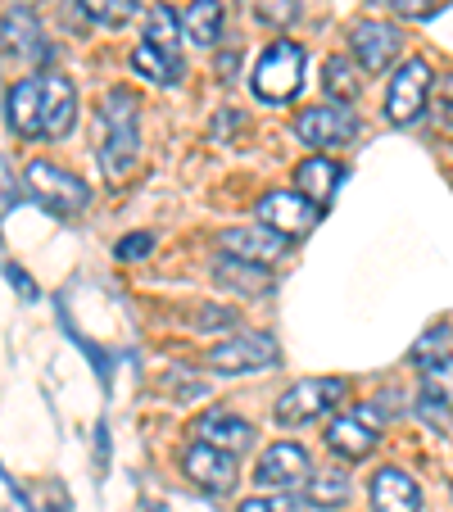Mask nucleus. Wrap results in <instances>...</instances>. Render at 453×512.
Instances as JSON below:
<instances>
[{"mask_svg":"<svg viewBox=\"0 0 453 512\" xmlns=\"http://www.w3.org/2000/svg\"><path fill=\"white\" fill-rule=\"evenodd\" d=\"M5 114L10 127L28 141H50V136H64L78 118V91L64 73H32L19 78L5 96Z\"/></svg>","mask_w":453,"mask_h":512,"instance_id":"1","label":"nucleus"},{"mask_svg":"<svg viewBox=\"0 0 453 512\" xmlns=\"http://www.w3.org/2000/svg\"><path fill=\"white\" fill-rule=\"evenodd\" d=\"M100 123H105L100 164H105V173L118 182V177H127V168L136 164V145H141V141H136V96H127L123 87L109 91Z\"/></svg>","mask_w":453,"mask_h":512,"instance_id":"2","label":"nucleus"},{"mask_svg":"<svg viewBox=\"0 0 453 512\" xmlns=\"http://www.w3.org/2000/svg\"><path fill=\"white\" fill-rule=\"evenodd\" d=\"M23 186H28L32 200H37L46 213H55V218H78V213L91 204V186L82 182L78 173L55 168V164H46V159L28 164V173H23Z\"/></svg>","mask_w":453,"mask_h":512,"instance_id":"3","label":"nucleus"},{"mask_svg":"<svg viewBox=\"0 0 453 512\" xmlns=\"http://www.w3.org/2000/svg\"><path fill=\"white\" fill-rule=\"evenodd\" d=\"M304 87V46L295 41H272L254 64V96L268 105H286Z\"/></svg>","mask_w":453,"mask_h":512,"instance_id":"4","label":"nucleus"},{"mask_svg":"<svg viewBox=\"0 0 453 512\" xmlns=\"http://www.w3.org/2000/svg\"><path fill=\"white\" fill-rule=\"evenodd\" d=\"M345 381L340 377H309V381H295L286 395L277 399V422L281 426H309L318 417H327L331 408L345 404Z\"/></svg>","mask_w":453,"mask_h":512,"instance_id":"5","label":"nucleus"},{"mask_svg":"<svg viewBox=\"0 0 453 512\" xmlns=\"http://www.w3.org/2000/svg\"><path fill=\"white\" fill-rule=\"evenodd\" d=\"M272 363H277V340L268 331H241V336L209 349V368L222 377H250V372H263Z\"/></svg>","mask_w":453,"mask_h":512,"instance_id":"6","label":"nucleus"},{"mask_svg":"<svg viewBox=\"0 0 453 512\" xmlns=\"http://www.w3.org/2000/svg\"><path fill=\"white\" fill-rule=\"evenodd\" d=\"M426 105H431V64L426 59H404L386 91V118L395 127H404L413 118H422Z\"/></svg>","mask_w":453,"mask_h":512,"instance_id":"7","label":"nucleus"},{"mask_svg":"<svg viewBox=\"0 0 453 512\" xmlns=\"http://www.w3.org/2000/svg\"><path fill=\"white\" fill-rule=\"evenodd\" d=\"M259 223L272 227L277 236H286V241H295V236H304L313 223H318V204L309 200V195H299V191H268L259 200Z\"/></svg>","mask_w":453,"mask_h":512,"instance_id":"8","label":"nucleus"},{"mask_svg":"<svg viewBox=\"0 0 453 512\" xmlns=\"http://www.w3.org/2000/svg\"><path fill=\"white\" fill-rule=\"evenodd\" d=\"M349 50L358 55V64H363L367 73H386V68L399 59V50H404V32H399L395 23L363 19V23H354V32H349Z\"/></svg>","mask_w":453,"mask_h":512,"instance_id":"9","label":"nucleus"},{"mask_svg":"<svg viewBox=\"0 0 453 512\" xmlns=\"http://www.w3.org/2000/svg\"><path fill=\"white\" fill-rule=\"evenodd\" d=\"M295 132H299V141L313 145V150H331V145L354 141L358 118L349 114L345 105H313L295 118Z\"/></svg>","mask_w":453,"mask_h":512,"instance_id":"10","label":"nucleus"},{"mask_svg":"<svg viewBox=\"0 0 453 512\" xmlns=\"http://www.w3.org/2000/svg\"><path fill=\"white\" fill-rule=\"evenodd\" d=\"M218 241H222V250H227V259L254 263V268H268V263H277L281 254L290 250L286 236H277L272 227H263V223H250V227H227V232H222Z\"/></svg>","mask_w":453,"mask_h":512,"instance_id":"11","label":"nucleus"},{"mask_svg":"<svg viewBox=\"0 0 453 512\" xmlns=\"http://www.w3.org/2000/svg\"><path fill=\"white\" fill-rule=\"evenodd\" d=\"M313 463H309V449L304 445H290V440H281V445H272L268 454L259 458V467H254V481L263 485V490H290V485L309 481Z\"/></svg>","mask_w":453,"mask_h":512,"instance_id":"12","label":"nucleus"},{"mask_svg":"<svg viewBox=\"0 0 453 512\" xmlns=\"http://www.w3.org/2000/svg\"><path fill=\"white\" fill-rule=\"evenodd\" d=\"M182 472L191 476V485H200L204 494H227L236 485V458L204 445V440H195L182 454Z\"/></svg>","mask_w":453,"mask_h":512,"instance_id":"13","label":"nucleus"},{"mask_svg":"<svg viewBox=\"0 0 453 512\" xmlns=\"http://www.w3.org/2000/svg\"><path fill=\"white\" fill-rule=\"evenodd\" d=\"M200 440L236 458V454H245V449L254 445V426L245 422V417L227 413V408H209V413L200 417Z\"/></svg>","mask_w":453,"mask_h":512,"instance_id":"14","label":"nucleus"},{"mask_svg":"<svg viewBox=\"0 0 453 512\" xmlns=\"http://www.w3.org/2000/svg\"><path fill=\"white\" fill-rule=\"evenodd\" d=\"M372 503L376 512H422V490L408 472L399 467H381L372 476Z\"/></svg>","mask_w":453,"mask_h":512,"instance_id":"15","label":"nucleus"},{"mask_svg":"<svg viewBox=\"0 0 453 512\" xmlns=\"http://www.w3.org/2000/svg\"><path fill=\"white\" fill-rule=\"evenodd\" d=\"M327 449L331 454H340L345 463H358V458H367L376 449V431L363 422L358 413H345V417H331L327 426Z\"/></svg>","mask_w":453,"mask_h":512,"instance_id":"16","label":"nucleus"},{"mask_svg":"<svg viewBox=\"0 0 453 512\" xmlns=\"http://www.w3.org/2000/svg\"><path fill=\"white\" fill-rule=\"evenodd\" d=\"M0 46L10 50V55L19 59H46V37H41L37 28V14L32 10H10L5 14V23H0Z\"/></svg>","mask_w":453,"mask_h":512,"instance_id":"17","label":"nucleus"},{"mask_svg":"<svg viewBox=\"0 0 453 512\" xmlns=\"http://www.w3.org/2000/svg\"><path fill=\"white\" fill-rule=\"evenodd\" d=\"M295 182H299V195H309V200L322 209V204H331V195H336V186L345 182V173H340L336 159L313 155V159H304V164H299Z\"/></svg>","mask_w":453,"mask_h":512,"instance_id":"18","label":"nucleus"},{"mask_svg":"<svg viewBox=\"0 0 453 512\" xmlns=\"http://www.w3.org/2000/svg\"><path fill=\"white\" fill-rule=\"evenodd\" d=\"M127 64H132V73L159 82V87H177V82H182V55H168V50L150 46V41H141Z\"/></svg>","mask_w":453,"mask_h":512,"instance_id":"19","label":"nucleus"},{"mask_svg":"<svg viewBox=\"0 0 453 512\" xmlns=\"http://www.w3.org/2000/svg\"><path fill=\"white\" fill-rule=\"evenodd\" d=\"M182 32L191 46H218L222 37V0H191L182 14Z\"/></svg>","mask_w":453,"mask_h":512,"instance_id":"20","label":"nucleus"},{"mask_svg":"<svg viewBox=\"0 0 453 512\" xmlns=\"http://www.w3.org/2000/svg\"><path fill=\"white\" fill-rule=\"evenodd\" d=\"M322 91H327L331 100H354L358 96V78H354V64H349L345 55H331L327 64H322Z\"/></svg>","mask_w":453,"mask_h":512,"instance_id":"21","label":"nucleus"},{"mask_svg":"<svg viewBox=\"0 0 453 512\" xmlns=\"http://www.w3.org/2000/svg\"><path fill=\"white\" fill-rule=\"evenodd\" d=\"M422 395H426V404L453 408V354L422 368Z\"/></svg>","mask_w":453,"mask_h":512,"instance_id":"22","label":"nucleus"},{"mask_svg":"<svg viewBox=\"0 0 453 512\" xmlns=\"http://www.w3.org/2000/svg\"><path fill=\"white\" fill-rule=\"evenodd\" d=\"M177 28H182V19H177L168 5H155L150 19H145V41L159 46V50H168V55H177Z\"/></svg>","mask_w":453,"mask_h":512,"instance_id":"23","label":"nucleus"},{"mask_svg":"<svg viewBox=\"0 0 453 512\" xmlns=\"http://www.w3.org/2000/svg\"><path fill=\"white\" fill-rule=\"evenodd\" d=\"M345 499H349V476L345 472L309 476V503L313 508H340Z\"/></svg>","mask_w":453,"mask_h":512,"instance_id":"24","label":"nucleus"},{"mask_svg":"<svg viewBox=\"0 0 453 512\" xmlns=\"http://www.w3.org/2000/svg\"><path fill=\"white\" fill-rule=\"evenodd\" d=\"M218 281L222 286H245V290H254V295L268 290V272L254 268V263H241V259H222L218 263Z\"/></svg>","mask_w":453,"mask_h":512,"instance_id":"25","label":"nucleus"},{"mask_svg":"<svg viewBox=\"0 0 453 512\" xmlns=\"http://www.w3.org/2000/svg\"><path fill=\"white\" fill-rule=\"evenodd\" d=\"M136 5H141V0H82V10H87L96 23H105V28L127 23L136 14Z\"/></svg>","mask_w":453,"mask_h":512,"instance_id":"26","label":"nucleus"},{"mask_svg":"<svg viewBox=\"0 0 453 512\" xmlns=\"http://www.w3.org/2000/svg\"><path fill=\"white\" fill-rule=\"evenodd\" d=\"M449 354H453V331H449V327H435V331H426V336H422V345L413 349L417 368H426V363H440V358H449Z\"/></svg>","mask_w":453,"mask_h":512,"instance_id":"27","label":"nucleus"},{"mask_svg":"<svg viewBox=\"0 0 453 512\" xmlns=\"http://www.w3.org/2000/svg\"><path fill=\"white\" fill-rule=\"evenodd\" d=\"M259 5V19L272 28H290L299 19V0H254Z\"/></svg>","mask_w":453,"mask_h":512,"instance_id":"28","label":"nucleus"},{"mask_svg":"<svg viewBox=\"0 0 453 512\" xmlns=\"http://www.w3.org/2000/svg\"><path fill=\"white\" fill-rule=\"evenodd\" d=\"M150 250H155V236H150V232H132V236H123V241H118V259H123V263L145 259Z\"/></svg>","mask_w":453,"mask_h":512,"instance_id":"29","label":"nucleus"},{"mask_svg":"<svg viewBox=\"0 0 453 512\" xmlns=\"http://www.w3.org/2000/svg\"><path fill=\"white\" fill-rule=\"evenodd\" d=\"M241 512H295V499H286V494H259V499H245Z\"/></svg>","mask_w":453,"mask_h":512,"instance_id":"30","label":"nucleus"},{"mask_svg":"<svg viewBox=\"0 0 453 512\" xmlns=\"http://www.w3.org/2000/svg\"><path fill=\"white\" fill-rule=\"evenodd\" d=\"M390 5H395L404 19H431V14L440 10L444 0H390Z\"/></svg>","mask_w":453,"mask_h":512,"instance_id":"31","label":"nucleus"},{"mask_svg":"<svg viewBox=\"0 0 453 512\" xmlns=\"http://www.w3.org/2000/svg\"><path fill=\"white\" fill-rule=\"evenodd\" d=\"M431 100L440 114H453V73H444V78H431Z\"/></svg>","mask_w":453,"mask_h":512,"instance_id":"32","label":"nucleus"}]
</instances>
